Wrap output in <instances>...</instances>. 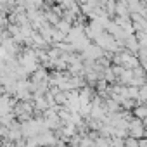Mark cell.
Wrapping results in <instances>:
<instances>
[{
  "instance_id": "6da1fadb",
  "label": "cell",
  "mask_w": 147,
  "mask_h": 147,
  "mask_svg": "<svg viewBox=\"0 0 147 147\" xmlns=\"http://www.w3.org/2000/svg\"><path fill=\"white\" fill-rule=\"evenodd\" d=\"M131 11H130V5H128V0H118L116 4V14L118 16H128Z\"/></svg>"
},
{
  "instance_id": "7a4b0ae2",
  "label": "cell",
  "mask_w": 147,
  "mask_h": 147,
  "mask_svg": "<svg viewBox=\"0 0 147 147\" xmlns=\"http://www.w3.org/2000/svg\"><path fill=\"white\" fill-rule=\"evenodd\" d=\"M125 43H126V47H128V49H131V50H137V49H138V43H137V40H135L133 36H128Z\"/></svg>"
}]
</instances>
